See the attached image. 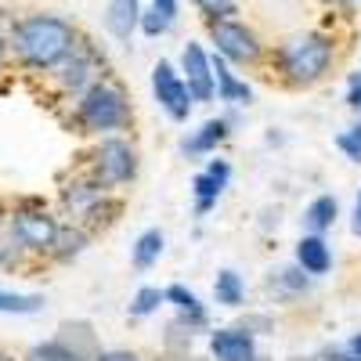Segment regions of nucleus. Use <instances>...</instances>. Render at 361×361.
I'll return each mask as SVG.
<instances>
[{
    "label": "nucleus",
    "instance_id": "nucleus-1",
    "mask_svg": "<svg viewBox=\"0 0 361 361\" xmlns=\"http://www.w3.org/2000/svg\"><path fill=\"white\" fill-rule=\"evenodd\" d=\"M11 51L25 69H37V73H51L66 62V58L76 51L80 37H76V25L62 15H25L15 22L11 29Z\"/></svg>",
    "mask_w": 361,
    "mask_h": 361
},
{
    "label": "nucleus",
    "instance_id": "nucleus-2",
    "mask_svg": "<svg viewBox=\"0 0 361 361\" xmlns=\"http://www.w3.org/2000/svg\"><path fill=\"white\" fill-rule=\"evenodd\" d=\"M333 62H336V40L322 29L296 33L275 47V69L289 87H314L318 80L329 76Z\"/></svg>",
    "mask_w": 361,
    "mask_h": 361
},
{
    "label": "nucleus",
    "instance_id": "nucleus-3",
    "mask_svg": "<svg viewBox=\"0 0 361 361\" xmlns=\"http://www.w3.org/2000/svg\"><path fill=\"white\" fill-rule=\"evenodd\" d=\"M76 119L80 127L90 130V134H109V130H123L130 127V102L127 94L119 90L116 83H105V80H94L83 94L76 98Z\"/></svg>",
    "mask_w": 361,
    "mask_h": 361
},
{
    "label": "nucleus",
    "instance_id": "nucleus-4",
    "mask_svg": "<svg viewBox=\"0 0 361 361\" xmlns=\"http://www.w3.org/2000/svg\"><path fill=\"white\" fill-rule=\"evenodd\" d=\"M206 33H209V44H214V54H221L228 66L253 69V66L264 62V44L243 18L206 22Z\"/></svg>",
    "mask_w": 361,
    "mask_h": 361
},
{
    "label": "nucleus",
    "instance_id": "nucleus-5",
    "mask_svg": "<svg viewBox=\"0 0 361 361\" xmlns=\"http://www.w3.org/2000/svg\"><path fill=\"white\" fill-rule=\"evenodd\" d=\"M152 94L159 102V109L173 119V123H188L192 116V90L185 83V76H180V69L173 62H156L152 69Z\"/></svg>",
    "mask_w": 361,
    "mask_h": 361
},
{
    "label": "nucleus",
    "instance_id": "nucleus-6",
    "mask_svg": "<svg viewBox=\"0 0 361 361\" xmlns=\"http://www.w3.org/2000/svg\"><path fill=\"white\" fill-rule=\"evenodd\" d=\"M180 76H185L192 102H217V80H214V54L202 44L188 40L180 47V62H177Z\"/></svg>",
    "mask_w": 361,
    "mask_h": 361
},
{
    "label": "nucleus",
    "instance_id": "nucleus-7",
    "mask_svg": "<svg viewBox=\"0 0 361 361\" xmlns=\"http://www.w3.org/2000/svg\"><path fill=\"white\" fill-rule=\"evenodd\" d=\"M94 159H98V173H102L105 185H127V180L134 177V170H137V152L123 137H105L98 145Z\"/></svg>",
    "mask_w": 361,
    "mask_h": 361
},
{
    "label": "nucleus",
    "instance_id": "nucleus-8",
    "mask_svg": "<svg viewBox=\"0 0 361 361\" xmlns=\"http://www.w3.org/2000/svg\"><path fill=\"white\" fill-rule=\"evenodd\" d=\"M11 231H15L18 243L29 246V250H51L54 238H58V224L47 214H18L11 221Z\"/></svg>",
    "mask_w": 361,
    "mask_h": 361
},
{
    "label": "nucleus",
    "instance_id": "nucleus-9",
    "mask_svg": "<svg viewBox=\"0 0 361 361\" xmlns=\"http://www.w3.org/2000/svg\"><path fill=\"white\" fill-rule=\"evenodd\" d=\"M141 11H145L141 0H109V4H105V29H109V37L119 40V44H130V37L141 29Z\"/></svg>",
    "mask_w": 361,
    "mask_h": 361
},
{
    "label": "nucleus",
    "instance_id": "nucleus-10",
    "mask_svg": "<svg viewBox=\"0 0 361 361\" xmlns=\"http://www.w3.org/2000/svg\"><path fill=\"white\" fill-rule=\"evenodd\" d=\"M209 350L217 361H257V343L246 329H221L209 336Z\"/></svg>",
    "mask_w": 361,
    "mask_h": 361
},
{
    "label": "nucleus",
    "instance_id": "nucleus-11",
    "mask_svg": "<svg viewBox=\"0 0 361 361\" xmlns=\"http://www.w3.org/2000/svg\"><path fill=\"white\" fill-rule=\"evenodd\" d=\"M228 177H231V166L224 163V159H214L209 163L195 180H192V192H195V209L199 214H206L209 206H214L217 199H221V192H224V185H228Z\"/></svg>",
    "mask_w": 361,
    "mask_h": 361
},
{
    "label": "nucleus",
    "instance_id": "nucleus-12",
    "mask_svg": "<svg viewBox=\"0 0 361 361\" xmlns=\"http://www.w3.org/2000/svg\"><path fill=\"white\" fill-rule=\"evenodd\" d=\"M58 76H62L66 90H73V94L80 98L83 90L94 83V54H90L83 44H76V51L66 58L62 66H58Z\"/></svg>",
    "mask_w": 361,
    "mask_h": 361
},
{
    "label": "nucleus",
    "instance_id": "nucleus-13",
    "mask_svg": "<svg viewBox=\"0 0 361 361\" xmlns=\"http://www.w3.org/2000/svg\"><path fill=\"white\" fill-rule=\"evenodd\" d=\"M214 80H217V102H224V105H250L253 102V87L221 54H214Z\"/></svg>",
    "mask_w": 361,
    "mask_h": 361
},
{
    "label": "nucleus",
    "instance_id": "nucleus-14",
    "mask_svg": "<svg viewBox=\"0 0 361 361\" xmlns=\"http://www.w3.org/2000/svg\"><path fill=\"white\" fill-rule=\"evenodd\" d=\"M296 267H304L307 275H325L333 267V250L322 235H304L296 243Z\"/></svg>",
    "mask_w": 361,
    "mask_h": 361
},
{
    "label": "nucleus",
    "instance_id": "nucleus-15",
    "mask_svg": "<svg viewBox=\"0 0 361 361\" xmlns=\"http://www.w3.org/2000/svg\"><path fill=\"white\" fill-rule=\"evenodd\" d=\"M228 119H206V123L192 134V137H185V141H180V152H185V156H209V152H214V148L228 137Z\"/></svg>",
    "mask_w": 361,
    "mask_h": 361
},
{
    "label": "nucleus",
    "instance_id": "nucleus-16",
    "mask_svg": "<svg viewBox=\"0 0 361 361\" xmlns=\"http://www.w3.org/2000/svg\"><path fill=\"white\" fill-rule=\"evenodd\" d=\"M336 214H340V206L333 195H318L311 206H307V214H304V224L311 228V235H322L336 224Z\"/></svg>",
    "mask_w": 361,
    "mask_h": 361
},
{
    "label": "nucleus",
    "instance_id": "nucleus-17",
    "mask_svg": "<svg viewBox=\"0 0 361 361\" xmlns=\"http://www.w3.org/2000/svg\"><path fill=\"white\" fill-rule=\"evenodd\" d=\"M159 257H163V231H159V228H148V231L137 238V243H134L130 260H134L137 271H145V267H152Z\"/></svg>",
    "mask_w": 361,
    "mask_h": 361
},
{
    "label": "nucleus",
    "instance_id": "nucleus-18",
    "mask_svg": "<svg viewBox=\"0 0 361 361\" xmlns=\"http://www.w3.org/2000/svg\"><path fill=\"white\" fill-rule=\"evenodd\" d=\"M166 304H173L180 314L192 318L195 325L206 322V311H202V304H199V296H195L192 289H185V286H170V289H166Z\"/></svg>",
    "mask_w": 361,
    "mask_h": 361
},
{
    "label": "nucleus",
    "instance_id": "nucleus-19",
    "mask_svg": "<svg viewBox=\"0 0 361 361\" xmlns=\"http://www.w3.org/2000/svg\"><path fill=\"white\" fill-rule=\"evenodd\" d=\"M214 293H217V304H224V307H238V304H243V296H246L243 279H238L235 271H221L217 282H214Z\"/></svg>",
    "mask_w": 361,
    "mask_h": 361
},
{
    "label": "nucleus",
    "instance_id": "nucleus-20",
    "mask_svg": "<svg viewBox=\"0 0 361 361\" xmlns=\"http://www.w3.org/2000/svg\"><path fill=\"white\" fill-rule=\"evenodd\" d=\"M163 304H166V289L145 286V289H137V296H134V304H130V314H134V318H148V314H156V311H159Z\"/></svg>",
    "mask_w": 361,
    "mask_h": 361
},
{
    "label": "nucleus",
    "instance_id": "nucleus-21",
    "mask_svg": "<svg viewBox=\"0 0 361 361\" xmlns=\"http://www.w3.org/2000/svg\"><path fill=\"white\" fill-rule=\"evenodd\" d=\"M40 296H22V293H0V314H33L40 311Z\"/></svg>",
    "mask_w": 361,
    "mask_h": 361
},
{
    "label": "nucleus",
    "instance_id": "nucleus-22",
    "mask_svg": "<svg viewBox=\"0 0 361 361\" xmlns=\"http://www.w3.org/2000/svg\"><path fill=\"white\" fill-rule=\"evenodd\" d=\"M195 11L206 18V22H217V18H235L238 4L235 0H192Z\"/></svg>",
    "mask_w": 361,
    "mask_h": 361
},
{
    "label": "nucleus",
    "instance_id": "nucleus-23",
    "mask_svg": "<svg viewBox=\"0 0 361 361\" xmlns=\"http://www.w3.org/2000/svg\"><path fill=\"white\" fill-rule=\"evenodd\" d=\"M25 361H83V357H80L76 350L62 347V343H40V347L29 350Z\"/></svg>",
    "mask_w": 361,
    "mask_h": 361
},
{
    "label": "nucleus",
    "instance_id": "nucleus-24",
    "mask_svg": "<svg viewBox=\"0 0 361 361\" xmlns=\"http://www.w3.org/2000/svg\"><path fill=\"white\" fill-rule=\"evenodd\" d=\"M141 33H145V37H163V33H170V22H166L152 4H148V8L141 11Z\"/></svg>",
    "mask_w": 361,
    "mask_h": 361
},
{
    "label": "nucleus",
    "instance_id": "nucleus-25",
    "mask_svg": "<svg viewBox=\"0 0 361 361\" xmlns=\"http://www.w3.org/2000/svg\"><path fill=\"white\" fill-rule=\"evenodd\" d=\"M282 286H286V289H296V293L307 289V271H304V267H286V271H282Z\"/></svg>",
    "mask_w": 361,
    "mask_h": 361
},
{
    "label": "nucleus",
    "instance_id": "nucleus-26",
    "mask_svg": "<svg viewBox=\"0 0 361 361\" xmlns=\"http://www.w3.org/2000/svg\"><path fill=\"white\" fill-rule=\"evenodd\" d=\"M336 145H340V152H347V159L361 163V137H354V134L347 130V134H340V137H336Z\"/></svg>",
    "mask_w": 361,
    "mask_h": 361
},
{
    "label": "nucleus",
    "instance_id": "nucleus-27",
    "mask_svg": "<svg viewBox=\"0 0 361 361\" xmlns=\"http://www.w3.org/2000/svg\"><path fill=\"white\" fill-rule=\"evenodd\" d=\"M347 105L354 112H361V69L350 73V80H347Z\"/></svg>",
    "mask_w": 361,
    "mask_h": 361
},
{
    "label": "nucleus",
    "instance_id": "nucleus-28",
    "mask_svg": "<svg viewBox=\"0 0 361 361\" xmlns=\"http://www.w3.org/2000/svg\"><path fill=\"white\" fill-rule=\"evenodd\" d=\"M152 8L173 25V22H177V11H180V0H152Z\"/></svg>",
    "mask_w": 361,
    "mask_h": 361
},
{
    "label": "nucleus",
    "instance_id": "nucleus-29",
    "mask_svg": "<svg viewBox=\"0 0 361 361\" xmlns=\"http://www.w3.org/2000/svg\"><path fill=\"white\" fill-rule=\"evenodd\" d=\"M98 361H137V354H130V350H105V354H98Z\"/></svg>",
    "mask_w": 361,
    "mask_h": 361
},
{
    "label": "nucleus",
    "instance_id": "nucleus-30",
    "mask_svg": "<svg viewBox=\"0 0 361 361\" xmlns=\"http://www.w3.org/2000/svg\"><path fill=\"white\" fill-rule=\"evenodd\" d=\"M325 4H329V8H333V11H343V15H350V11L357 8V4H354V0H325Z\"/></svg>",
    "mask_w": 361,
    "mask_h": 361
},
{
    "label": "nucleus",
    "instance_id": "nucleus-31",
    "mask_svg": "<svg viewBox=\"0 0 361 361\" xmlns=\"http://www.w3.org/2000/svg\"><path fill=\"white\" fill-rule=\"evenodd\" d=\"M347 357H357V361H361V333L350 336V343H347Z\"/></svg>",
    "mask_w": 361,
    "mask_h": 361
},
{
    "label": "nucleus",
    "instance_id": "nucleus-32",
    "mask_svg": "<svg viewBox=\"0 0 361 361\" xmlns=\"http://www.w3.org/2000/svg\"><path fill=\"white\" fill-rule=\"evenodd\" d=\"M354 235L361 238V195H357V202H354Z\"/></svg>",
    "mask_w": 361,
    "mask_h": 361
},
{
    "label": "nucleus",
    "instance_id": "nucleus-33",
    "mask_svg": "<svg viewBox=\"0 0 361 361\" xmlns=\"http://www.w3.org/2000/svg\"><path fill=\"white\" fill-rule=\"evenodd\" d=\"M4 51H8V40L0 37V66H4Z\"/></svg>",
    "mask_w": 361,
    "mask_h": 361
},
{
    "label": "nucleus",
    "instance_id": "nucleus-34",
    "mask_svg": "<svg viewBox=\"0 0 361 361\" xmlns=\"http://www.w3.org/2000/svg\"><path fill=\"white\" fill-rule=\"evenodd\" d=\"M350 134H354V137H361V116H357V123L350 127Z\"/></svg>",
    "mask_w": 361,
    "mask_h": 361
},
{
    "label": "nucleus",
    "instance_id": "nucleus-35",
    "mask_svg": "<svg viewBox=\"0 0 361 361\" xmlns=\"http://www.w3.org/2000/svg\"><path fill=\"white\" fill-rule=\"evenodd\" d=\"M0 361H15V357H8V354H0Z\"/></svg>",
    "mask_w": 361,
    "mask_h": 361
},
{
    "label": "nucleus",
    "instance_id": "nucleus-36",
    "mask_svg": "<svg viewBox=\"0 0 361 361\" xmlns=\"http://www.w3.org/2000/svg\"><path fill=\"white\" fill-rule=\"evenodd\" d=\"M343 361H357V357H343Z\"/></svg>",
    "mask_w": 361,
    "mask_h": 361
},
{
    "label": "nucleus",
    "instance_id": "nucleus-37",
    "mask_svg": "<svg viewBox=\"0 0 361 361\" xmlns=\"http://www.w3.org/2000/svg\"><path fill=\"white\" fill-rule=\"evenodd\" d=\"M354 4H361V0H354Z\"/></svg>",
    "mask_w": 361,
    "mask_h": 361
}]
</instances>
